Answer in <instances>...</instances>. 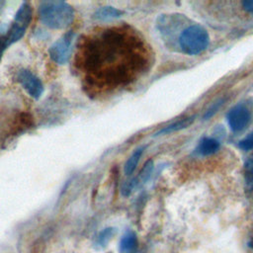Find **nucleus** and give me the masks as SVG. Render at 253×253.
<instances>
[{
	"label": "nucleus",
	"mask_w": 253,
	"mask_h": 253,
	"mask_svg": "<svg viewBox=\"0 0 253 253\" xmlns=\"http://www.w3.org/2000/svg\"><path fill=\"white\" fill-rule=\"evenodd\" d=\"M152 52L133 28L114 26L87 36L77 52V66L90 91L99 94L123 89L148 71Z\"/></svg>",
	"instance_id": "nucleus-1"
},
{
	"label": "nucleus",
	"mask_w": 253,
	"mask_h": 253,
	"mask_svg": "<svg viewBox=\"0 0 253 253\" xmlns=\"http://www.w3.org/2000/svg\"><path fill=\"white\" fill-rule=\"evenodd\" d=\"M42 22L50 29H65L73 21V8L63 1H44L39 8Z\"/></svg>",
	"instance_id": "nucleus-2"
},
{
	"label": "nucleus",
	"mask_w": 253,
	"mask_h": 253,
	"mask_svg": "<svg viewBox=\"0 0 253 253\" xmlns=\"http://www.w3.org/2000/svg\"><path fill=\"white\" fill-rule=\"evenodd\" d=\"M210 37L205 28L200 25H192L185 29L179 38L182 50L190 55H196L207 48Z\"/></svg>",
	"instance_id": "nucleus-3"
},
{
	"label": "nucleus",
	"mask_w": 253,
	"mask_h": 253,
	"mask_svg": "<svg viewBox=\"0 0 253 253\" xmlns=\"http://www.w3.org/2000/svg\"><path fill=\"white\" fill-rule=\"evenodd\" d=\"M32 19V8L29 3L25 2L17 11L11 26L5 35H2L7 46L18 42L25 34Z\"/></svg>",
	"instance_id": "nucleus-4"
},
{
	"label": "nucleus",
	"mask_w": 253,
	"mask_h": 253,
	"mask_svg": "<svg viewBox=\"0 0 253 253\" xmlns=\"http://www.w3.org/2000/svg\"><path fill=\"white\" fill-rule=\"evenodd\" d=\"M73 39L74 33L67 32L49 47L48 53L54 62L58 64H64L68 61L72 51Z\"/></svg>",
	"instance_id": "nucleus-5"
},
{
	"label": "nucleus",
	"mask_w": 253,
	"mask_h": 253,
	"mask_svg": "<svg viewBox=\"0 0 253 253\" xmlns=\"http://www.w3.org/2000/svg\"><path fill=\"white\" fill-rule=\"evenodd\" d=\"M17 80L31 97L39 99L42 95L43 85L42 81L30 70H20L17 73Z\"/></svg>",
	"instance_id": "nucleus-6"
},
{
	"label": "nucleus",
	"mask_w": 253,
	"mask_h": 253,
	"mask_svg": "<svg viewBox=\"0 0 253 253\" xmlns=\"http://www.w3.org/2000/svg\"><path fill=\"white\" fill-rule=\"evenodd\" d=\"M250 113L248 109L242 105H237L232 108L227 114V122L230 128L234 131L243 129L249 123Z\"/></svg>",
	"instance_id": "nucleus-7"
},
{
	"label": "nucleus",
	"mask_w": 253,
	"mask_h": 253,
	"mask_svg": "<svg viewBox=\"0 0 253 253\" xmlns=\"http://www.w3.org/2000/svg\"><path fill=\"white\" fill-rule=\"evenodd\" d=\"M137 248V237L133 231H126L120 241V253H135Z\"/></svg>",
	"instance_id": "nucleus-8"
},
{
	"label": "nucleus",
	"mask_w": 253,
	"mask_h": 253,
	"mask_svg": "<svg viewBox=\"0 0 253 253\" xmlns=\"http://www.w3.org/2000/svg\"><path fill=\"white\" fill-rule=\"evenodd\" d=\"M123 14V11L112 7V6H105L98 9L95 13V18L101 21H108L115 18H119Z\"/></svg>",
	"instance_id": "nucleus-9"
},
{
	"label": "nucleus",
	"mask_w": 253,
	"mask_h": 253,
	"mask_svg": "<svg viewBox=\"0 0 253 253\" xmlns=\"http://www.w3.org/2000/svg\"><path fill=\"white\" fill-rule=\"evenodd\" d=\"M219 148V142L211 137H205L200 142L198 150L203 155H210L216 152Z\"/></svg>",
	"instance_id": "nucleus-10"
},
{
	"label": "nucleus",
	"mask_w": 253,
	"mask_h": 253,
	"mask_svg": "<svg viewBox=\"0 0 253 253\" xmlns=\"http://www.w3.org/2000/svg\"><path fill=\"white\" fill-rule=\"evenodd\" d=\"M143 149H144L143 146L142 147H138L137 149H135L134 152L129 156V158L126 162V164H125V173L127 176L131 175L134 172V170H135V168H136V166L138 164V161H139V159L141 157V154L143 152Z\"/></svg>",
	"instance_id": "nucleus-11"
},
{
	"label": "nucleus",
	"mask_w": 253,
	"mask_h": 253,
	"mask_svg": "<svg viewBox=\"0 0 253 253\" xmlns=\"http://www.w3.org/2000/svg\"><path fill=\"white\" fill-rule=\"evenodd\" d=\"M244 177L246 188L253 193V154L246 160L244 164Z\"/></svg>",
	"instance_id": "nucleus-12"
},
{
	"label": "nucleus",
	"mask_w": 253,
	"mask_h": 253,
	"mask_svg": "<svg viewBox=\"0 0 253 253\" xmlns=\"http://www.w3.org/2000/svg\"><path fill=\"white\" fill-rule=\"evenodd\" d=\"M194 121V118H187V119H183L179 122H176L166 127H164L163 129L159 130L156 135L160 134V133H169V132H172V131H176V130H180V129H183L185 127H187L188 126H190Z\"/></svg>",
	"instance_id": "nucleus-13"
},
{
	"label": "nucleus",
	"mask_w": 253,
	"mask_h": 253,
	"mask_svg": "<svg viewBox=\"0 0 253 253\" xmlns=\"http://www.w3.org/2000/svg\"><path fill=\"white\" fill-rule=\"evenodd\" d=\"M152 170H153V162H152V160H148V161L144 164V166H143V168L141 169L139 175L135 178L136 185L138 186L139 184L145 183V182L149 179Z\"/></svg>",
	"instance_id": "nucleus-14"
},
{
	"label": "nucleus",
	"mask_w": 253,
	"mask_h": 253,
	"mask_svg": "<svg viewBox=\"0 0 253 253\" xmlns=\"http://www.w3.org/2000/svg\"><path fill=\"white\" fill-rule=\"evenodd\" d=\"M114 232H115V230H114V228H112V227L105 228L103 231L100 232V234H99V236H98V238H97V244H98L99 246H101L102 248L105 247V246L108 244L109 240L112 238Z\"/></svg>",
	"instance_id": "nucleus-15"
},
{
	"label": "nucleus",
	"mask_w": 253,
	"mask_h": 253,
	"mask_svg": "<svg viewBox=\"0 0 253 253\" xmlns=\"http://www.w3.org/2000/svg\"><path fill=\"white\" fill-rule=\"evenodd\" d=\"M239 147L246 151L253 149V131L239 142Z\"/></svg>",
	"instance_id": "nucleus-16"
},
{
	"label": "nucleus",
	"mask_w": 253,
	"mask_h": 253,
	"mask_svg": "<svg viewBox=\"0 0 253 253\" xmlns=\"http://www.w3.org/2000/svg\"><path fill=\"white\" fill-rule=\"evenodd\" d=\"M221 104H222V101H218V102H216L207 113H206V115H205V119H209V118H211L217 110H218V108L221 106Z\"/></svg>",
	"instance_id": "nucleus-17"
},
{
	"label": "nucleus",
	"mask_w": 253,
	"mask_h": 253,
	"mask_svg": "<svg viewBox=\"0 0 253 253\" xmlns=\"http://www.w3.org/2000/svg\"><path fill=\"white\" fill-rule=\"evenodd\" d=\"M242 6H243V9L247 12H250V13H253V0H246V1H243L242 2Z\"/></svg>",
	"instance_id": "nucleus-18"
},
{
	"label": "nucleus",
	"mask_w": 253,
	"mask_h": 253,
	"mask_svg": "<svg viewBox=\"0 0 253 253\" xmlns=\"http://www.w3.org/2000/svg\"><path fill=\"white\" fill-rule=\"evenodd\" d=\"M7 43L3 38V36H0V61H1V58H2V55L5 51V49L7 48Z\"/></svg>",
	"instance_id": "nucleus-19"
},
{
	"label": "nucleus",
	"mask_w": 253,
	"mask_h": 253,
	"mask_svg": "<svg viewBox=\"0 0 253 253\" xmlns=\"http://www.w3.org/2000/svg\"><path fill=\"white\" fill-rule=\"evenodd\" d=\"M248 246H249L250 248H253V240H252V241H249V242H248Z\"/></svg>",
	"instance_id": "nucleus-20"
}]
</instances>
